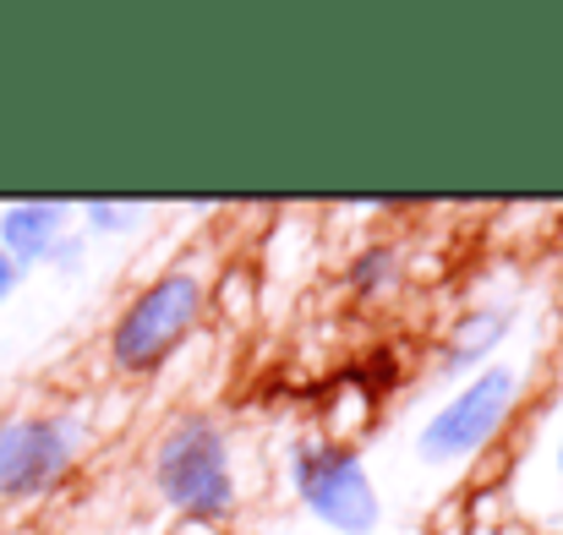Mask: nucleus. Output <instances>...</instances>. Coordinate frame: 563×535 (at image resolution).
<instances>
[{"label":"nucleus","mask_w":563,"mask_h":535,"mask_svg":"<svg viewBox=\"0 0 563 535\" xmlns=\"http://www.w3.org/2000/svg\"><path fill=\"white\" fill-rule=\"evenodd\" d=\"M553 535H563V514H559V520H553Z\"/></svg>","instance_id":"nucleus-12"},{"label":"nucleus","mask_w":563,"mask_h":535,"mask_svg":"<svg viewBox=\"0 0 563 535\" xmlns=\"http://www.w3.org/2000/svg\"><path fill=\"white\" fill-rule=\"evenodd\" d=\"M154 492L191 525H219L235 514V470H230V437L208 415H181L154 454Z\"/></svg>","instance_id":"nucleus-1"},{"label":"nucleus","mask_w":563,"mask_h":535,"mask_svg":"<svg viewBox=\"0 0 563 535\" xmlns=\"http://www.w3.org/2000/svg\"><path fill=\"white\" fill-rule=\"evenodd\" d=\"M77 448H82V421L66 410L0 421V498L5 503L44 498L71 470Z\"/></svg>","instance_id":"nucleus-5"},{"label":"nucleus","mask_w":563,"mask_h":535,"mask_svg":"<svg viewBox=\"0 0 563 535\" xmlns=\"http://www.w3.org/2000/svg\"><path fill=\"white\" fill-rule=\"evenodd\" d=\"M16 285H22V268L0 252V301H11V290H16Z\"/></svg>","instance_id":"nucleus-11"},{"label":"nucleus","mask_w":563,"mask_h":535,"mask_svg":"<svg viewBox=\"0 0 563 535\" xmlns=\"http://www.w3.org/2000/svg\"><path fill=\"white\" fill-rule=\"evenodd\" d=\"M559 470H563V437H559Z\"/></svg>","instance_id":"nucleus-13"},{"label":"nucleus","mask_w":563,"mask_h":535,"mask_svg":"<svg viewBox=\"0 0 563 535\" xmlns=\"http://www.w3.org/2000/svg\"><path fill=\"white\" fill-rule=\"evenodd\" d=\"M520 393H526L520 366H504V360L482 366L476 377H465V382L421 421V432H416V459H421V465H465V459H476V454L504 432V421L515 415Z\"/></svg>","instance_id":"nucleus-4"},{"label":"nucleus","mask_w":563,"mask_h":535,"mask_svg":"<svg viewBox=\"0 0 563 535\" xmlns=\"http://www.w3.org/2000/svg\"><path fill=\"white\" fill-rule=\"evenodd\" d=\"M515 306H476V312H465V323L454 328V339H449V371H460V366H476V360H487L504 339H509V328H515Z\"/></svg>","instance_id":"nucleus-7"},{"label":"nucleus","mask_w":563,"mask_h":535,"mask_svg":"<svg viewBox=\"0 0 563 535\" xmlns=\"http://www.w3.org/2000/svg\"><path fill=\"white\" fill-rule=\"evenodd\" d=\"M290 487L301 509L334 535H377L383 498L373 487L367 459L334 437H296L290 448Z\"/></svg>","instance_id":"nucleus-2"},{"label":"nucleus","mask_w":563,"mask_h":535,"mask_svg":"<svg viewBox=\"0 0 563 535\" xmlns=\"http://www.w3.org/2000/svg\"><path fill=\"white\" fill-rule=\"evenodd\" d=\"M82 219H88V230L93 235H121V230H137V219H143V202H82Z\"/></svg>","instance_id":"nucleus-9"},{"label":"nucleus","mask_w":563,"mask_h":535,"mask_svg":"<svg viewBox=\"0 0 563 535\" xmlns=\"http://www.w3.org/2000/svg\"><path fill=\"white\" fill-rule=\"evenodd\" d=\"M394 279H399V252H394V246H367V252L351 263V290H356V296H383Z\"/></svg>","instance_id":"nucleus-8"},{"label":"nucleus","mask_w":563,"mask_h":535,"mask_svg":"<svg viewBox=\"0 0 563 535\" xmlns=\"http://www.w3.org/2000/svg\"><path fill=\"white\" fill-rule=\"evenodd\" d=\"M202 312H208V285L191 268H170V274L148 279L110 328V360L132 377L159 371L202 323Z\"/></svg>","instance_id":"nucleus-3"},{"label":"nucleus","mask_w":563,"mask_h":535,"mask_svg":"<svg viewBox=\"0 0 563 535\" xmlns=\"http://www.w3.org/2000/svg\"><path fill=\"white\" fill-rule=\"evenodd\" d=\"M71 235V208L66 202H5L0 208V252L27 274L38 263H49V252Z\"/></svg>","instance_id":"nucleus-6"},{"label":"nucleus","mask_w":563,"mask_h":535,"mask_svg":"<svg viewBox=\"0 0 563 535\" xmlns=\"http://www.w3.org/2000/svg\"><path fill=\"white\" fill-rule=\"evenodd\" d=\"M49 263H55L60 274H77V263H82V241H77V235H66V241L49 252Z\"/></svg>","instance_id":"nucleus-10"}]
</instances>
